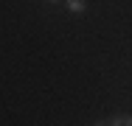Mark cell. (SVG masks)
I'll return each mask as SVG.
<instances>
[{
	"label": "cell",
	"mask_w": 132,
	"mask_h": 126,
	"mask_svg": "<svg viewBox=\"0 0 132 126\" xmlns=\"http://www.w3.org/2000/svg\"><path fill=\"white\" fill-rule=\"evenodd\" d=\"M65 11L73 17H81L87 11V0H65Z\"/></svg>",
	"instance_id": "7a4b0ae2"
},
{
	"label": "cell",
	"mask_w": 132,
	"mask_h": 126,
	"mask_svg": "<svg viewBox=\"0 0 132 126\" xmlns=\"http://www.w3.org/2000/svg\"><path fill=\"white\" fill-rule=\"evenodd\" d=\"M96 126H132V112H112L101 121H96Z\"/></svg>",
	"instance_id": "6da1fadb"
},
{
	"label": "cell",
	"mask_w": 132,
	"mask_h": 126,
	"mask_svg": "<svg viewBox=\"0 0 132 126\" xmlns=\"http://www.w3.org/2000/svg\"><path fill=\"white\" fill-rule=\"evenodd\" d=\"M42 3H48V6H65V0H42Z\"/></svg>",
	"instance_id": "3957f363"
}]
</instances>
